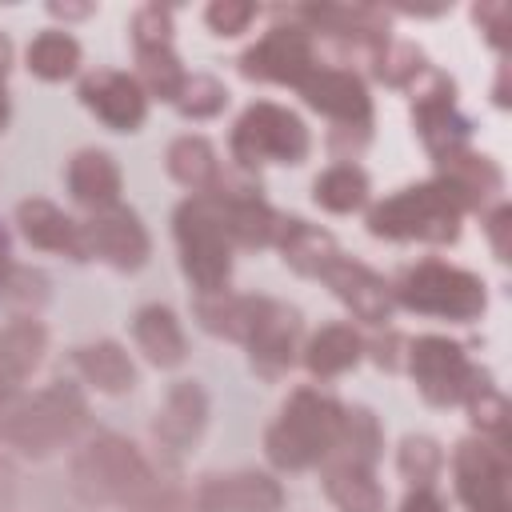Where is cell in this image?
Wrapping results in <instances>:
<instances>
[{
	"mask_svg": "<svg viewBox=\"0 0 512 512\" xmlns=\"http://www.w3.org/2000/svg\"><path fill=\"white\" fill-rule=\"evenodd\" d=\"M344 404L320 388H296L264 428V456L280 472H304L324 464L340 440Z\"/></svg>",
	"mask_w": 512,
	"mask_h": 512,
	"instance_id": "obj_1",
	"label": "cell"
},
{
	"mask_svg": "<svg viewBox=\"0 0 512 512\" xmlns=\"http://www.w3.org/2000/svg\"><path fill=\"white\" fill-rule=\"evenodd\" d=\"M88 424V400L72 380H52L40 392L16 388L0 400V440L24 456H48Z\"/></svg>",
	"mask_w": 512,
	"mask_h": 512,
	"instance_id": "obj_2",
	"label": "cell"
},
{
	"mask_svg": "<svg viewBox=\"0 0 512 512\" xmlns=\"http://www.w3.org/2000/svg\"><path fill=\"white\" fill-rule=\"evenodd\" d=\"M72 484L92 504H124L140 512L156 492L160 480L144 452L120 432H96L72 456Z\"/></svg>",
	"mask_w": 512,
	"mask_h": 512,
	"instance_id": "obj_3",
	"label": "cell"
},
{
	"mask_svg": "<svg viewBox=\"0 0 512 512\" xmlns=\"http://www.w3.org/2000/svg\"><path fill=\"white\" fill-rule=\"evenodd\" d=\"M460 220H464L460 200L436 176L424 180V184H408V188L376 200L364 212V228L376 240H396V244H404V240L456 244L460 240Z\"/></svg>",
	"mask_w": 512,
	"mask_h": 512,
	"instance_id": "obj_4",
	"label": "cell"
},
{
	"mask_svg": "<svg viewBox=\"0 0 512 512\" xmlns=\"http://www.w3.org/2000/svg\"><path fill=\"white\" fill-rule=\"evenodd\" d=\"M388 288H392V304L420 316H440L452 324H472L488 308V284L476 272L448 260L404 264L396 280H388Z\"/></svg>",
	"mask_w": 512,
	"mask_h": 512,
	"instance_id": "obj_5",
	"label": "cell"
},
{
	"mask_svg": "<svg viewBox=\"0 0 512 512\" xmlns=\"http://www.w3.org/2000/svg\"><path fill=\"white\" fill-rule=\"evenodd\" d=\"M172 236L180 252V272L196 288V296H216L228 292L232 280V244L216 220V208L208 192L188 196L172 212Z\"/></svg>",
	"mask_w": 512,
	"mask_h": 512,
	"instance_id": "obj_6",
	"label": "cell"
},
{
	"mask_svg": "<svg viewBox=\"0 0 512 512\" xmlns=\"http://www.w3.org/2000/svg\"><path fill=\"white\" fill-rule=\"evenodd\" d=\"M228 152L240 172H256L260 164H304L312 152V132L292 108L256 100L236 116Z\"/></svg>",
	"mask_w": 512,
	"mask_h": 512,
	"instance_id": "obj_7",
	"label": "cell"
},
{
	"mask_svg": "<svg viewBox=\"0 0 512 512\" xmlns=\"http://www.w3.org/2000/svg\"><path fill=\"white\" fill-rule=\"evenodd\" d=\"M404 368L412 372V384L420 392L424 404L432 408H452V404H464L480 384H488L492 376L484 368H476L464 352L460 340L452 336H416L408 340L404 348Z\"/></svg>",
	"mask_w": 512,
	"mask_h": 512,
	"instance_id": "obj_8",
	"label": "cell"
},
{
	"mask_svg": "<svg viewBox=\"0 0 512 512\" xmlns=\"http://www.w3.org/2000/svg\"><path fill=\"white\" fill-rule=\"evenodd\" d=\"M456 496L468 512H512V464L508 444L468 436L452 452Z\"/></svg>",
	"mask_w": 512,
	"mask_h": 512,
	"instance_id": "obj_9",
	"label": "cell"
},
{
	"mask_svg": "<svg viewBox=\"0 0 512 512\" xmlns=\"http://www.w3.org/2000/svg\"><path fill=\"white\" fill-rule=\"evenodd\" d=\"M408 96H412V132L420 136V144L432 156H444V152L468 144L472 120L460 112V104H456V80L448 72H440V68L428 64L408 84Z\"/></svg>",
	"mask_w": 512,
	"mask_h": 512,
	"instance_id": "obj_10",
	"label": "cell"
},
{
	"mask_svg": "<svg viewBox=\"0 0 512 512\" xmlns=\"http://www.w3.org/2000/svg\"><path fill=\"white\" fill-rule=\"evenodd\" d=\"M312 64H316V44H312V36H308L296 20H288L284 12H280V20H276L256 44H248V48L240 52V60H236V68H240L244 80L288 84V88H296L300 76H304Z\"/></svg>",
	"mask_w": 512,
	"mask_h": 512,
	"instance_id": "obj_11",
	"label": "cell"
},
{
	"mask_svg": "<svg viewBox=\"0 0 512 512\" xmlns=\"http://www.w3.org/2000/svg\"><path fill=\"white\" fill-rule=\"evenodd\" d=\"M300 332H304V312L288 300H276V296H260V312H256V324L244 340V352H248V368L260 376V380H280L292 364H296V352H300Z\"/></svg>",
	"mask_w": 512,
	"mask_h": 512,
	"instance_id": "obj_12",
	"label": "cell"
},
{
	"mask_svg": "<svg viewBox=\"0 0 512 512\" xmlns=\"http://www.w3.org/2000/svg\"><path fill=\"white\" fill-rule=\"evenodd\" d=\"M296 92L304 96L308 108L332 120V128H372V96L360 72L340 68V64H312Z\"/></svg>",
	"mask_w": 512,
	"mask_h": 512,
	"instance_id": "obj_13",
	"label": "cell"
},
{
	"mask_svg": "<svg viewBox=\"0 0 512 512\" xmlns=\"http://www.w3.org/2000/svg\"><path fill=\"white\" fill-rule=\"evenodd\" d=\"M80 228H84L88 260H100L116 272H140L152 260V236H148L144 220L124 204L92 212Z\"/></svg>",
	"mask_w": 512,
	"mask_h": 512,
	"instance_id": "obj_14",
	"label": "cell"
},
{
	"mask_svg": "<svg viewBox=\"0 0 512 512\" xmlns=\"http://www.w3.org/2000/svg\"><path fill=\"white\" fill-rule=\"evenodd\" d=\"M284 16L296 20L308 36H328L364 56H372L388 40V12L372 4H300Z\"/></svg>",
	"mask_w": 512,
	"mask_h": 512,
	"instance_id": "obj_15",
	"label": "cell"
},
{
	"mask_svg": "<svg viewBox=\"0 0 512 512\" xmlns=\"http://www.w3.org/2000/svg\"><path fill=\"white\" fill-rule=\"evenodd\" d=\"M80 104L112 132H140L148 120V96L140 88L136 76L120 72V68H92L80 76L76 84Z\"/></svg>",
	"mask_w": 512,
	"mask_h": 512,
	"instance_id": "obj_16",
	"label": "cell"
},
{
	"mask_svg": "<svg viewBox=\"0 0 512 512\" xmlns=\"http://www.w3.org/2000/svg\"><path fill=\"white\" fill-rule=\"evenodd\" d=\"M284 488L276 476L256 468L212 472L196 484V512H280Z\"/></svg>",
	"mask_w": 512,
	"mask_h": 512,
	"instance_id": "obj_17",
	"label": "cell"
},
{
	"mask_svg": "<svg viewBox=\"0 0 512 512\" xmlns=\"http://www.w3.org/2000/svg\"><path fill=\"white\" fill-rule=\"evenodd\" d=\"M320 280L332 288V296L356 316V320H364V324H388L392 320V288H388V280L380 276V272H372L368 264H360V260H352V256H336L324 272H320Z\"/></svg>",
	"mask_w": 512,
	"mask_h": 512,
	"instance_id": "obj_18",
	"label": "cell"
},
{
	"mask_svg": "<svg viewBox=\"0 0 512 512\" xmlns=\"http://www.w3.org/2000/svg\"><path fill=\"white\" fill-rule=\"evenodd\" d=\"M436 180L452 188L464 212H484L504 192V168L488 152H476L468 144L436 156Z\"/></svg>",
	"mask_w": 512,
	"mask_h": 512,
	"instance_id": "obj_19",
	"label": "cell"
},
{
	"mask_svg": "<svg viewBox=\"0 0 512 512\" xmlns=\"http://www.w3.org/2000/svg\"><path fill=\"white\" fill-rule=\"evenodd\" d=\"M208 412H212V404H208L204 384H200V380H176V384L164 392V404H160L156 416H152V436H156V444H160L164 452H172V456L188 452V448L204 436Z\"/></svg>",
	"mask_w": 512,
	"mask_h": 512,
	"instance_id": "obj_20",
	"label": "cell"
},
{
	"mask_svg": "<svg viewBox=\"0 0 512 512\" xmlns=\"http://www.w3.org/2000/svg\"><path fill=\"white\" fill-rule=\"evenodd\" d=\"M16 228L40 252H56V256H68V260H88L80 220H72L60 204H52L44 196H28V200L16 204Z\"/></svg>",
	"mask_w": 512,
	"mask_h": 512,
	"instance_id": "obj_21",
	"label": "cell"
},
{
	"mask_svg": "<svg viewBox=\"0 0 512 512\" xmlns=\"http://www.w3.org/2000/svg\"><path fill=\"white\" fill-rule=\"evenodd\" d=\"M320 488L336 512H384V488L368 464L348 456H328L320 464Z\"/></svg>",
	"mask_w": 512,
	"mask_h": 512,
	"instance_id": "obj_22",
	"label": "cell"
},
{
	"mask_svg": "<svg viewBox=\"0 0 512 512\" xmlns=\"http://www.w3.org/2000/svg\"><path fill=\"white\" fill-rule=\"evenodd\" d=\"M120 188H124V172L116 164L112 152L104 148H80L68 160V192L76 204H84L88 212L112 208L120 204Z\"/></svg>",
	"mask_w": 512,
	"mask_h": 512,
	"instance_id": "obj_23",
	"label": "cell"
},
{
	"mask_svg": "<svg viewBox=\"0 0 512 512\" xmlns=\"http://www.w3.org/2000/svg\"><path fill=\"white\" fill-rule=\"evenodd\" d=\"M272 248L280 252V260L296 272V276H316L340 256V244L328 228L320 224H308L300 216H280V228H276V240Z\"/></svg>",
	"mask_w": 512,
	"mask_h": 512,
	"instance_id": "obj_24",
	"label": "cell"
},
{
	"mask_svg": "<svg viewBox=\"0 0 512 512\" xmlns=\"http://www.w3.org/2000/svg\"><path fill=\"white\" fill-rule=\"evenodd\" d=\"M132 340L152 368H180L188 360V336L168 304H144L132 312Z\"/></svg>",
	"mask_w": 512,
	"mask_h": 512,
	"instance_id": "obj_25",
	"label": "cell"
},
{
	"mask_svg": "<svg viewBox=\"0 0 512 512\" xmlns=\"http://www.w3.org/2000/svg\"><path fill=\"white\" fill-rule=\"evenodd\" d=\"M72 368L80 380L104 396H124L136 384V364L120 340H88L72 348Z\"/></svg>",
	"mask_w": 512,
	"mask_h": 512,
	"instance_id": "obj_26",
	"label": "cell"
},
{
	"mask_svg": "<svg viewBox=\"0 0 512 512\" xmlns=\"http://www.w3.org/2000/svg\"><path fill=\"white\" fill-rule=\"evenodd\" d=\"M304 368L316 380H336L364 360V336L352 324H324L304 344Z\"/></svg>",
	"mask_w": 512,
	"mask_h": 512,
	"instance_id": "obj_27",
	"label": "cell"
},
{
	"mask_svg": "<svg viewBox=\"0 0 512 512\" xmlns=\"http://www.w3.org/2000/svg\"><path fill=\"white\" fill-rule=\"evenodd\" d=\"M164 168H168V176L180 184V188H188L192 196H200V192H212L216 184H220V156H216V148H212V140L208 136H200V132H184V136H176L168 148H164Z\"/></svg>",
	"mask_w": 512,
	"mask_h": 512,
	"instance_id": "obj_28",
	"label": "cell"
},
{
	"mask_svg": "<svg viewBox=\"0 0 512 512\" xmlns=\"http://www.w3.org/2000/svg\"><path fill=\"white\" fill-rule=\"evenodd\" d=\"M260 312V296H244V292H216V296H196L192 300V320L216 336V340H232L244 344L252 324Z\"/></svg>",
	"mask_w": 512,
	"mask_h": 512,
	"instance_id": "obj_29",
	"label": "cell"
},
{
	"mask_svg": "<svg viewBox=\"0 0 512 512\" xmlns=\"http://www.w3.org/2000/svg\"><path fill=\"white\" fill-rule=\"evenodd\" d=\"M368 200H372V180L356 160H336L312 180V204L332 216L360 212Z\"/></svg>",
	"mask_w": 512,
	"mask_h": 512,
	"instance_id": "obj_30",
	"label": "cell"
},
{
	"mask_svg": "<svg viewBox=\"0 0 512 512\" xmlns=\"http://www.w3.org/2000/svg\"><path fill=\"white\" fill-rule=\"evenodd\" d=\"M80 56H84V48H80V40H76L68 28H44V32H36V36L28 40V48H24L28 72H32L36 80H48V84L76 76V72H80Z\"/></svg>",
	"mask_w": 512,
	"mask_h": 512,
	"instance_id": "obj_31",
	"label": "cell"
},
{
	"mask_svg": "<svg viewBox=\"0 0 512 512\" xmlns=\"http://www.w3.org/2000/svg\"><path fill=\"white\" fill-rule=\"evenodd\" d=\"M384 452V428H380V416L368 408V404H352L344 408V420H340V440H336V456H348L356 464H376Z\"/></svg>",
	"mask_w": 512,
	"mask_h": 512,
	"instance_id": "obj_32",
	"label": "cell"
},
{
	"mask_svg": "<svg viewBox=\"0 0 512 512\" xmlns=\"http://www.w3.org/2000/svg\"><path fill=\"white\" fill-rule=\"evenodd\" d=\"M396 472L404 476L408 488H432L436 476L444 472V448H440V440H432L424 432H408L396 444Z\"/></svg>",
	"mask_w": 512,
	"mask_h": 512,
	"instance_id": "obj_33",
	"label": "cell"
},
{
	"mask_svg": "<svg viewBox=\"0 0 512 512\" xmlns=\"http://www.w3.org/2000/svg\"><path fill=\"white\" fill-rule=\"evenodd\" d=\"M368 64H372L376 80H384V84L408 92V84L428 68V56H424V48H416L412 40H392V36H388V40L368 56Z\"/></svg>",
	"mask_w": 512,
	"mask_h": 512,
	"instance_id": "obj_34",
	"label": "cell"
},
{
	"mask_svg": "<svg viewBox=\"0 0 512 512\" xmlns=\"http://www.w3.org/2000/svg\"><path fill=\"white\" fill-rule=\"evenodd\" d=\"M172 108L184 120H212V116H220L228 108V88H224V80H216L208 72H188L180 92H176V100H172Z\"/></svg>",
	"mask_w": 512,
	"mask_h": 512,
	"instance_id": "obj_35",
	"label": "cell"
},
{
	"mask_svg": "<svg viewBox=\"0 0 512 512\" xmlns=\"http://www.w3.org/2000/svg\"><path fill=\"white\" fill-rule=\"evenodd\" d=\"M128 40H132V52H136V56L176 48L172 8H168V4H140V8L132 12V20H128Z\"/></svg>",
	"mask_w": 512,
	"mask_h": 512,
	"instance_id": "obj_36",
	"label": "cell"
},
{
	"mask_svg": "<svg viewBox=\"0 0 512 512\" xmlns=\"http://www.w3.org/2000/svg\"><path fill=\"white\" fill-rule=\"evenodd\" d=\"M464 408H468V420H472L476 436L496 440V444H508V420H512V408H508V396H504L492 380L480 384V388L464 400Z\"/></svg>",
	"mask_w": 512,
	"mask_h": 512,
	"instance_id": "obj_37",
	"label": "cell"
},
{
	"mask_svg": "<svg viewBox=\"0 0 512 512\" xmlns=\"http://www.w3.org/2000/svg\"><path fill=\"white\" fill-rule=\"evenodd\" d=\"M184 64L176 56V48H164V52H144L136 56V80L144 88V96H156V100H176L180 84H184Z\"/></svg>",
	"mask_w": 512,
	"mask_h": 512,
	"instance_id": "obj_38",
	"label": "cell"
},
{
	"mask_svg": "<svg viewBox=\"0 0 512 512\" xmlns=\"http://www.w3.org/2000/svg\"><path fill=\"white\" fill-rule=\"evenodd\" d=\"M0 296L12 300V304H24V308H36L48 300V280L44 272L36 268H20V264H8L0 272Z\"/></svg>",
	"mask_w": 512,
	"mask_h": 512,
	"instance_id": "obj_39",
	"label": "cell"
},
{
	"mask_svg": "<svg viewBox=\"0 0 512 512\" xmlns=\"http://www.w3.org/2000/svg\"><path fill=\"white\" fill-rule=\"evenodd\" d=\"M472 20H476L480 36L496 52H508V44H512V4L508 0H480V4H472Z\"/></svg>",
	"mask_w": 512,
	"mask_h": 512,
	"instance_id": "obj_40",
	"label": "cell"
},
{
	"mask_svg": "<svg viewBox=\"0 0 512 512\" xmlns=\"http://www.w3.org/2000/svg\"><path fill=\"white\" fill-rule=\"evenodd\" d=\"M256 20V4H248V0H212L208 8H204V24H208V32L212 36H240L248 24Z\"/></svg>",
	"mask_w": 512,
	"mask_h": 512,
	"instance_id": "obj_41",
	"label": "cell"
},
{
	"mask_svg": "<svg viewBox=\"0 0 512 512\" xmlns=\"http://www.w3.org/2000/svg\"><path fill=\"white\" fill-rule=\"evenodd\" d=\"M480 228H484V236H488V244H492V256H496L500 264H508V260H512V208H508L504 200L488 204V208L480 212Z\"/></svg>",
	"mask_w": 512,
	"mask_h": 512,
	"instance_id": "obj_42",
	"label": "cell"
},
{
	"mask_svg": "<svg viewBox=\"0 0 512 512\" xmlns=\"http://www.w3.org/2000/svg\"><path fill=\"white\" fill-rule=\"evenodd\" d=\"M404 348H408V340H404L400 332H392L388 324H384L380 336L364 340V356H368L376 368H384V372H396V368L404 364Z\"/></svg>",
	"mask_w": 512,
	"mask_h": 512,
	"instance_id": "obj_43",
	"label": "cell"
},
{
	"mask_svg": "<svg viewBox=\"0 0 512 512\" xmlns=\"http://www.w3.org/2000/svg\"><path fill=\"white\" fill-rule=\"evenodd\" d=\"M396 512H448V500L436 488H408Z\"/></svg>",
	"mask_w": 512,
	"mask_h": 512,
	"instance_id": "obj_44",
	"label": "cell"
},
{
	"mask_svg": "<svg viewBox=\"0 0 512 512\" xmlns=\"http://www.w3.org/2000/svg\"><path fill=\"white\" fill-rule=\"evenodd\" d=\"M48 12L56 20H84V16H92V4H60V0H52Z\"/></svg>",
	"mask_w": 512,
	"mask_h": 512,
	"instance_id": "obj_45",
	"label": "cell"
},
{
	"mask_svg": "<svg viewBox=\"0 0 512 512\" xmlns=\"http://www.w3.org/2000/svg\"><path fill=\"white\" fill-rule=\"evenodd\" d=\"M492 104L496 108H508V64L496 68V84H492Z\"/></svg>",
	"mask_w": 512,
	"mask_h": 512,
	"instance_id": "obj_46",
	"label": "cell"
},
{
	"mask_svg": "<svg viewBox=\"0 0 512 512\" xmlns=\"http://www.w3.org/2000/svg\"><path fill=\"white\" fill-rule=\"evenodd\" d=\"M8 68H12V40H8L4 32H0V84H4Z\"/></svg>",
	"mask_w": 512,
	"mask_h": 512,
	"instance_id": "obj_47",
	"label": "cell"
},
{
	"mask_svg": "<svg viewBox=\"0 0 512 512\" xmlns=\"http://www.w3.org/2000/svg\"><path fill=\"white\" fill-rule=\"evenodd\" d=\"M8 120H12V100H8V92H4V84H0V132L8 128Z\"/></svg>",
	"mask_w": 512,
	"mask_h": 512,
	"instance_id": "obj_48",
	"label": "cell"
}]
</instances>
